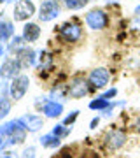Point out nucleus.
<instances>
[{
  "mask_svg": "<svg viewBox=\"0 0 140 158\" xmlns=\"http://www.w3.org/2000/svg\"><path fill=\"white\" fill-rule=\"evenodd\" d=\"M79 114H81V111H77V109H75V111H72L70 114H67V116L63 118V123H65V125H68V127H72V125L75 123V121H77Z\"/></svg>",
  "mask_w": 140,
  "mask_h": 158,
  "instance_id": "nucleus-23",
  "label": "nucleus"
},
{
  "mask_svg": "<svg viewBox=\"0 0 140 158\" xmlns=\"http://www.w3.org/2000/svg\"><path fill=\"white\" fill-rule=\"evenodd\" d=\"M133 14H135V16H137V18H140V4H138V6H137V7H135Z\"/></svg>",
  "mask_w": 140,
  "mask_h": 158,
  "instance_id": "nucleus-30",
  "label": "nucleus"
},
{
  "mask_svg": "<svg viewBox=\"0 0 140 158\" xmlns=\"http://www.w3.org/2000/svg\"><path fill=\"white\" fill-rule=\"evenodd\" d=\"M105 4H114V2H118V0H103Z\"/></svg>",
  "mask_w": 140,
  "mask_h": 158,
  "instance_id": "nucleus-32",
  "label": "nucleus"
},
{
  "mask_svg": "<svg viewBox=\"0 0 140 158\" xmlns=\"http://www.w3.org/2000/svg\"><path fill=\"white\" fill-rule=\"evenodd\" d=\"M0 158H21V156H19V153L14 151V149H4V151L0 153Z\"/></svg>",
  "mask_w": 140,
  "mask_h": 158,
  "instance_id": "nucleus-26",
  "label": "nucleus"
},
{
  "mask_svg": "<svg viewBox=\"0 0 140 158\" xmlns=\"http://www.w3.org/2000/svg\"><path fill=\"white\" fill-rule=\"evenodd\" d=\"M128 141V134L123 128H110L107 130L105 137H103V144L109 151H118L126 144Z\"/></svg>",
  "mask_w": 140,
  "mask_h": 158,
  "instance_id": "nucleus-5",
  "label": "nucleus"
},
{
  "mask_svg": "<svg viewBox=\"0 0 140 158\" xmlns=\"http://www.w3.org/2000/svg\"><path fill=\"white\" fill-rule=\"evenodd\" d=\"M58 32L62 35V39L65 40V42H68V44H75V42H79L81 37H82V27H81L77 21L63 23Z\"/></svg>",
  "mask_w": 140,
  "mask_h": 158,
  "instance_id": "nucleus-7",
  "label": "nucleus"
},
{
  "mask_svg": "<svg viewBox=\"0 0 140 158\" xmlns=\"http://www.w3.org/2000/svg\"><path fill=\"white\" fill-rule=\"evenodd\" d=\"M62 141L63 139H60L58 135H54L53 132L42 134V135L39 137V144L44 148V149H58V148L62 146Z\"/></svg>",
  "mask_w": 140,
  "mask_h": 158,
  "instance_id": "nucleus-16",
  "label": "nucleus"
},
{
  "mask_svg": "<svg viewBox=\"0 0 140 158\" xmlns=\"http://www.w3.org/2000/svg\"><path fill=\"white\" fill-rule=\"evenodd\" d=\"M39 113H42V116L47 119H58L63 116V102H58L54 98L47 97L44 100V104L39 107Z\"/></svg>",
  "mask_w": 140,
  "mask_h": 158,
  "instance_id": "nucleus-11",
  "label": "nucleus"
},
{
  "mask_svg": "<svg viewBox=\"0 0 140 158\" xmlns=\"http://www.w3.org/2000/svg\"><path fill=\"white\" fill-rule=\"evenodd\" d=\"M102 98H107V100H114L116 97H118V88L116 86H112V88H107L103 93H100Z\"/></svg>",
  "mask_w": 140,
  "mask_h": 158,
  "instance_id": "nucleus-24",
  "label": "nucleus"
},
{
  "mask_svg": "<svg viewBox=\"0 0 140 158\" xmlns=\"http://www.w3.org/2000/svg\"><path fill=\"white\" fill-rule=\"evenodd\" d=\"M9 90H11V81L2 79L0 81V97H9Z\"/></svg>",
  "mask_w": 140,
  "mask_h": 158,
  "instance_id": "nucleus-25",
  "label": "nucleus"
},
{
  "mask_svg": "<svg viewBox=\"0 0 140 158\" xmlns=\"http://www.w3.org/2000/svg\"><path fill=\"white\" fill-rule=\"evenodd\" d=\"M19 119L25 125V128L28 130V134H37L44 127V116L35 113H25L23 116H19Z\"/></svg>",
  "mask_w": 140,
  "mask_h": 158,
  "instance_id": "nucleus-12",
  "label": "nucleus"
},
{
  "mask_svg": "<svg viewBox=\"0 0 140 158\" xmlns=\"http://www.w3.org/2000/svg\"><path fill=\"white\" fill-rule=\"evenodd\" d=\"M6 55H7L6 44H0V60H2V58H6Z\"/></svg>",
  "mask_w": 140,
  "mask_h": 158,
  "instance_id": "nucleus-29",
  "label": "nucleus"
},
{
  "mask_svg": "<svg viewBox=\"0 0 140 158\" xmlns=\"http://www.w3.org/2000/svg\"><path fill=\"white\" fill-rule=\"evenodd\" d=\"M16 2H19V0H7V4H16Z\"/></svg>",
  "mask_w": 140,
  "mask_h": 158,
  "instance_id": "nucleus-33",
  "label": "nucleus"
},
{
  "mask_svg": "<svg viewBox=\"0 0 140 158\" xmlns=\"http://www.w3.org/2000/svg\"><path fill=\"white\" fill-rule=\"evenodd\" d=\"M112 104V100H107V98H102L100 95L95 97V98H91L90 104H88V107L91 109V111H95V113H103V111H107L109 109V106Z\"/></svg>",
  "mask_w": 140,
  "mask_h": 158,
  "instance_id": "nucleus-17",
  "label": "nucleus"
},
{
  "mask_svg": "<svg viewBox=\"0 0 140 158\" xmlns=\"http://www.w3.org/2000/svg\"><path fill=\"white\" fill-rule=\"evenodd\" d=\"M34 14H37V7H35L34 0H19L12 7V21L26 23Z\"/></svg>",
  "mask_w": 140,
  "mask_h": 158,
  "instance_id": "nucleus-3",
  "label": "nucleus"
},
{
  "mask_svg": "<svg viewBox=\"0 0 140 158\" xmlns=\"http://www.w3.org/2000/svg\"><path fill=\"white\" fill-rule=\"evenodd\" d=\"M0 44H2V42H0Z\"/></svg>",
  "mask_w": 140,
  "mask_h": 158,
  "instance_id": "nucleus-37",
  "label": "nucleus"
},
{
  "mask_svg": "<svg viewBox=\"0 0 140 158\" xmlns=\"http://www.w3.org/2000/svg\"><path fill=\"white\" fill-rule=\"evenodd\" d=\"M25 46H26V40L23 39V35H14V37L6 44L7 55H16L18 51L21 49V48H25Z\"/></svg>",
  "mask_w": 140,
  "mask_h": 158,
  "instance_id": "nucleus-18",
  "label": "nucleus"
},
{
  "mask_svg": "<svg viewBox=\"0 0 140 158\" xmlns=\"http://www.w3.org/2000/svg\"><path fill=\"white\" fill-rule=\"evenodd\" d=\"M40 34H42V30H40L39 23L26 21L25 25H23L21 35H23V39L26 40L28 44H32V42H37V40L40 39Z\"/></svg>",
  "mask_w": 140,
  "mask_h": 158,
  "instance_id": "nucleus-14",
  "label": "nucleus"
},
{
  "mask_svg": "<svg viewBox=\"0 0 140 158\" xmlns=\"http://www.w3.org/2000/svg\"><path fill=\"white\" fill-rule=\"evenodd\" d=\"M37 16H39V21L42 23H49L53 19L60 16V4L58 0H42L39 11H37Z\"/></svg>",
  "mask_w": 140,
  "mask_h": 158,
  "instance_id": "nucleus-8",
  "label": "nucleus"
},
{
  "mask_svg": "<svg viewBox=\"0 0 140 158\" xmlns=\"http://www.w3.org/2000/svg\"><path fill=\"white\" fill-rule=\"evenodd\" d=\"M0 130H2V134L7 139V148L21 146V144H25V141H26V137H28V130L25 128V125L21 123L19 118L4 121V123L0 125Z\"/></svg>",
  "mask_w": 140,
  "mask_h": 158,
  "instance_id": "nucleus-1",
  "label": "nucleus"
},
{
  "mask_svg": "<svg viewBox=\"0 0 140 158\" xmlns=\"http://www.w3.org/2000/svg\"><path fill=\"white\" fill-rule=\"evenodd\" d=\"M84 23L90 30L100 32V30H105L109 25V14L103 9H93L84 16Z\"/></svg>",
  "mask_w": 140,
  "mask_h": 158,
  "instance_id": "nucleus-4",
  "label": "nucleus"
},
{
  "mask_svg": "<svg viewBox=\"0 0 140 158\" xmlns=\"http://www.w3.org/2000/svg\"><path fill=\"white\" fill-rule=\"evenodd\" d=\"M90 2H93V0H90Z\"/></svg>",
  "mask_w": 140,
  "mask_h": 158,
  "instance_id": "nucleus-36",
  "label": "nucleus"
},
{
  "mask_svg": "<svg viewBox=\"0 0 140 158\" xmlns=\"http://www.w3.org/2000/svg\"><path fill=\"white\" fill-rule=\"evenodd\" d=\"M100 121H102V116H95V118L91 119V123H90V128H91V130L98 128V125H100Z\"/></svg>",
  "mask_w": 140,
  "mask_h": 158,
  "instance_id": "nucleus-28",
  "label": "nucleus"
},
{
  "mask_svg": "<svg viewBox=\"0 0 140 158\" xmlns=\"http://www.w3.org/2000/svg\"><path fill=\"white\" fill-rule=\"evenodd\" d=\"M91 90L93 88H91L88 77H84L81 74L70 77V81H68V85H67V93L72 98H84L86 95H90Z\"/></svg>",
  "mask_w": 140,
  "mask_h": 158,
  "instance_id": "nucleus-2",
  "label": "nucleus"
},
{
  "mask_svg": "<svg viewBox=\"0 0 140 158\" xmlns=\"http://www.w3.org/2000/svg\"><path fill=\"white\" fill-rule=\"evenodd\" d=\"M19 156L21 158H37V148L35 146H25L21 149V153H19Z\"/></svg>",
  "mask_w": 140,
  "mask_h": 158,
  "instance_id": "nucleus-22",
  "label": "nucleus"
},
{
  "mask_svg": "<svg viewBox=\"0 0 140 158\" xmlns=\"http://www.w3.org/2000/svg\"><path fill=\"white\" fill-rule=\"evenodd\" d=\"M4 149H7V139H6V135L2 134V130H0V153L4 151Z\"/></svg>",
  "mask_w": 140,
  "mask_h": 158,
  "instance_id": "nucleus-27",
  "label": "nucleus"
},
{
  "mask_svg": "<svg viewBox=\"0 0 140 158\" xmlns=\"http://www.w3.org/2000/svg\"><path fill=\"white\" fill-rule=\"evenodd\" d=\"M23 70V65L21 62L18 60V56H12V58H6L2 65H0V79H6V81H11L14 79L16 76H19Z\"/></svg>",
  "mask_w": 140,
  "mask_h": 158,
  "instance_id": "nucleus-10",
  "label": "nucleus"
},
{
  "mask_svg": "<svg viewBox=\"0 0 140 158\" xmlns=\"http://www.w3.org/2000/svg\"><path fill=\"white\" fill-rule=\"evenodd\" d=\"M14 35H16L14 23L11 19H0V42L2 44H7Z\"/></svg>",
  "mask_w": 140,
  "mask_h": 158,
  "instance_id": "nucleus-15",
  "label": "nucleus"
},
{
  "mask_svg": "<svg viewBox=\"0 0 140 158\" xmlns=\"http://www.w3.org/2000/svg\"><path fill=\"white\" fill-rule=\"evenodd\" d=\"M30 90V77L26 74H19L14 79H11V90H9V97L12 98V102H18L25 98V95Z\"/></svg>",
  "mask_w": 140,
  "mask_h": 158,
  "instance_id": "nucleus-6",
  "label": "nucleus"
},
{
  "mask_svg": "<svg viewBox=\"0 0 140 158\" xmlns=\"http://www.w3.org/2000/svg\"><path fill=\"white\" fill-rule=\"evenodd\" d=\"M2 14H4V12H0V19H2Z\"/></svg>",
  "mask_w": 140,
  "mask_h": 158,
  "instance_id": "nucleus-35",
  "label": "nucleus"
},
{
  "mask_svg": "<svg viewBox=\"0 0 140 158\" xmlns=\"http://www.w3.org/2000/svg\"><path fill=\"white\" fill-rule=\"evenodd\" d=\"M11 109H12L11 97H0V121H4L11 114Z\"/></svg>",
  "mask_w": 140,
  "mask_h": 158,
  "instance_id": "nucleus-19",
  "label": "nucleus"
},
{
  "mask_svg": "<svg viewBox=\"0 0 140 158\" xmlns=\"http://www.w3.org/2000/svg\"><path fill=\"white\" fill-rule=\"evenodd\" d=\"M88 81H90L93 90H105L109 83H110V72L105 67H96L90 72Z\"/></svg>",
  "mask_w": 140,
  "mask_h": 158,
  "instance_id": "nucleus-9",
  "label": "nucleus"
},
{
  "mask_svg": "<svg viewBox=\"0 0 140 158\" xmlns=\"http://www.w3.org/2000/svg\"><path fill=\"white\" fill-rule=\"evenodd\" d=\"M62 4L68 11H81L90 4V0H62Z\"/></svg>",
  "mask_w": 140,
  "mask_h": 158,
  "instance_id": "nucleus-20",
  "label": "nucleus"
},
{
  "mask_svg": "<svg viewBox=\"0 0 140 158\" xmlns=\"http://www.w3.org/2000/svg\"><path fill=\"white\" fill-rule=\"evenodd\" d=\"M0 4H7V0H0Z\"/></svg>",
  "mask_w": 140,
  "mask_h": 158,
  "instance_id": "nucleus-34",
  "label": "nucleus"
},
{
  "mask_svg": "<svg viewBox=\"0 0 140 158\" xmlns=\"http://www.w3.org/2000/svg\"><path fill=\"white\" fill-rule=\"evenodd\" d=\"M18 60L21 62L23 69H28V67H37V62H39V56H37V51L32 49V48H21V49L16 53Z\"/></svg>",
  "mask_w": 140,
  "mask_h": 158,
  "instance_id": "nucleus-13",
  "label": "nucleus"
},
{
  "mask_svg": "<svg viewBox=\"0 0 140 158\" xmlns=\"http://www.w3.org/2000/svg\"><path fill=\"white\" fill-rule=\"evenodd\" d=\"M135 130L140 134V116H138V119H137V123H135Z\"/></svg>",
  "mask_w": 140,
  "mask_h": 158,
  "instance_id": "nucleus-31",
  "label": "nucleus"
},
{
  "mask_svg": "<svg viewBox=\"0 0 140 158\" xmlns=\"http://www.w3.org/2000/svg\"><path fill=\"white\" fill-rule=\"evenodd\" d=\"M51 132L54 134V135H58L60 139H65V137L70 135V132H72V127H68V125L65 123H56L53 128H51Z\"/></svg>",
  "mask_w": 140,
  "mask_h": 158,
  "instance_id": "nucleus-21",
  "label": "nucleus"
}]
</instances>
